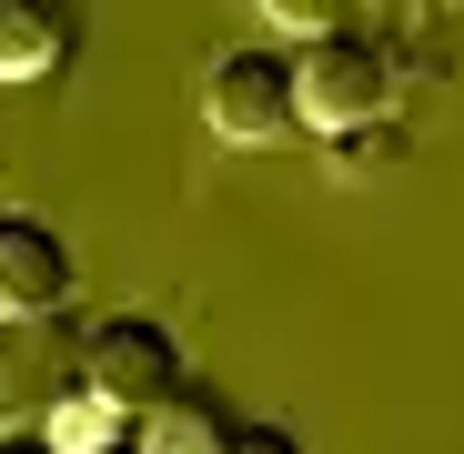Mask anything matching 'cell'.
<instances>
[{"instance_id":"5","label":"cell","mask_w":464,"mask_h":454,"mask_svg":"<svg viewBox=\"0 0 464 454\" xmlns=\"http://www.w3.org/2000/svg\"><path fill=\"white\" fill-rule=\"evenodd\" d=\"M82 293V263L51 233L41 212H0V324H41V314H71Z\"/></svg>"},{"instance_id":"11","label":"cell","mask_w":464,"mask_h":454,"mask_svg":"<svg viewBox=\"0 0 464 454\" xmlns=\"http://www.w3.org/2000/svg\"><path fill=\"white\" fill-rule=\"evenodd\" d=\"M0 454H51V434H0Z\"/></svg>"},{"instance_id":"2","label":"cell","mask_w":464,"mask_h":454,"mask_svg":"<svg viewBox=\"0 0 464 454\" xmlns=\"http://www.w3.org/2000/svg\"><path fill=\"white\" fill-rule=\"evenodd\" d=\"M293 92H303V131H373L394 111V51L343 21L334 41L293 51Z\"/></svg>"},{"instance_id":"1","label":"cell","mask_w":464,"mask_h":454,"mask_svg":"<svg viewBox=\"0 0 464 454\" xmlns=\"http://www.w3.org/2000/svg\"><path fill=\"white\" fill-rule=\"evenodd\" d=\"M192 373H182V343H172V324H151V314H102V324H82V394L92 404H111L121 424H141L162 394H182Z\"/></svg>"},{"instance_id":"9","label":"cell","mask_w":464,"mask_h":454,"mask_svg":"<svg viewBox=\"0 0 464 454\" xmlns=\"http://www.w3.org/2000/svg\"><path fill=\"white\" fill-rule=\"evenodd\" d=\"M263 21H273L283 41H303V51H314V41H334V31H343V11H334V0H263Z\"/></svg>"},{"instance_id":"6","label":"cell","mask_w":464,"mask_h":454,"mask_svg":"<svg viewBox=\"0 0 464 454\" xmlns=\"http://www.w3.org/2000/svg\"><path fill=\"white\" fill-rule=\"evenodd\" d=\"M71 51H82V11H51V0H0V82H51Z\"/></svg>"},{"instance_id":"7","label":"cell","mask_w":464,"mask_h":454,"mask_svg":"<svg viewBox=\"0 0 464 454\" xmlns=\"http://www.w3.org/2000/svg\"><path fill=\"white\" fill-rule=\"evenodd\" d=\"M222 444H232V414H222V394H202V384L162 394V404L131 424V454H222Z\"/></svg>"},{"instance_id":"8","label":"cell","mask_w":464,"mask_h":454,"mask_svg":"<svg viewBox=\"0 0 464 454\" xmlns=\"http://www.w3.org/2000/svg\"><path fill=\"white\" fill-rule=\"evenodd\" d=\"M41 434H51V454H102V444H121L131 424H121L111 404H92V394H71V404H61Z\"/></svg>"},{"instance_id":"3","label":"cell","mask_w":464,"mask_h":454,"mask_svg":"<svg viewBox=\"0 0 464 454\" xmlns=\"http://www.w3.org/2000/svg\"><path fill=\"white\" fill-rule=\"evenodd\" d=\"M202 121H212L232 151H273V141H303L293 51H212V71H202Z\"/></svg>"},{"instance_id":"4","label":"cell","mask_w":464,"mask_h":454,"mask_svg":"<svg viewBox=\"0 0 464 454\" xmlns=\"http://www.w3.org/2000/svg\"><path fill=\"white\" fill-rule=\"evenodd\" d=\"M71 394H82V324H0V434H41Z\"/></svg>"},{"instance_id":"12","label":"cell","mask_w":464,"mask_h":454,"mask_svg":"<svg viewBox=\"0 0 464 454\" xmlns=\"http://www.w3.org/2000/svg\"><path fill=\"white\" fill-rule=\"evenodd\" d=\"M102 454H131V434H121V444H102Z\"/></svg>"},{"instance_id":"10","label":"cell","mask_w":464,"mask_h":454,"mask_svg":"<svg viewBox=\"0 0 464 454\" xmlns=\"http://www.w3.org/2000/svg\"><path fill=\"white\" fill-rule=\"evenodd\" d=\"M222 454H303V434H293V424H232Z\"/></svg>"}]
</instances>
